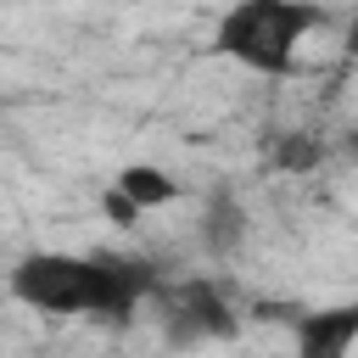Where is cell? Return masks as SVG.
Segmentation results:
<instances>
[{"label": "cell", "instance_id": "obj_1", "mask_svg": "<svg viewBox=\"0 0 358 358\" xmlns=\"http://www.w3.org/2000/svg\"><path fill=\"white\" fill-rule=\"evenodd\" d=\"M6 291L56 319H129L157 291V268L129 252H22L6 274Z\"/></svg>", "mask_w": 358, "mask_h": 358}, {"label": "cell", "instance_id": "obj_2", "mask_svg": "<svg viewBox=\"0 0 358 358\" xmlns=\"http://www.w3.org/2000/svg\"><path fill=\"white\" fill-rule=\"evenodd\" d=\"M330 17L313 0H235L218 28H213V50L229 56L246 73L263 78H285L296 73V50L308 34H319Z\"/></svg>", "mask_w": 358, "mask_h": 358}, {"label": "cell", "instance_id": "obj_3", "mask_svg": "<svg viewBox=\"0 0 358 358\" xmlns=\"http://www.w3.org/2000/svg\"><path fill=\"white\" fill-rule=\"evenodd\" d=\"M151 302H157L168 347H201V341H235L241 336V313H235V302H229V291L218 280L157 285Z\"/></svg>", "mask_w": 358, "mask_h": 358}, {"label": "cell", "instance_id": "obj_4", "mask_svg": "<svg viewBox=\"0 0 358 358\" xmlns=\"http://www.w3.org/2000/svg\"><path fill=\"white\" fill-rule=\"evenodd\" d=\"M246 241H252V213H246V201L235 196V190H207V201H201V218H196V246L213 257V263H235L241 252H246Z\"/></svg>", "mask_w": 358, "mask_h": 358}, {"label": "cell", "instance_id": "obj_5", "mask_svg": "<svg viewBox=\"0 0 358 358\" xmlns=\"http://www.w3.org/2000/svg\"><path fill=\"white\" fill-rule=\"evenodd\" d=\"M358 341V302H330V308H302L291 319V347L296 358H347Z\"/></svg>", "mask_w": 358, "mask_h": 358}, {"label": "cell", "instance_id": "obj_6", "mask_svg": "<svg viewBox=\"0 0 358 358\" xmlns=\"http://www.w3.org/2000/svg\"><path fill=\"white\" fill-rule=\"evenodd\" d=\"M324 157H330V145H324L313 129H280V134L263 140V162H268L274 173H291V179L324 168Z\"/></svg>", "mask_w": 358, "mask_h": 358}, {"label": "cell", "instance_id": "obj_7", "mask_svg": "<svg viewBox=\"0 0 358 358\" xmlns=\"http://www.w3.org/2000/svg\"><path fill=\"white\" fill-rule=\"evenodd\" d=\"M112 185H117L140 213H157V207H168V201L179 196V179H173L168 168H157V162H123V168L112 173Z\"/></svg>", "mask_w": 358, "mask_h": 358}, {"label": "cell", "instance_id": "obj_8", "mask_svg": "<svg viewBox=\"0 0 358 358\" xmlns=\"http://www.w3.org/2000/svg\"><path fill=\"white\" fill-rule=\"evenodd\" d=\"M101 213H106L112 224H123V229H134V224L145 218V213H140V207H134V201H129L117 185H106V190H101Z\"/></svg>", "mask_w": 358, "mask_h": 358}, {"label": "cell", "instance_id": "obj_9", "mask_svg": "<svg viewBox=\"0 0 358 358\" xmlns=\"http://www.w3.org/2000/svg\"><path fill=\"white\" fill-rule=\"evenodd\" d=\"M336 151H341V157H347V162H358V129H347V134H341V140H336Z\"/></svg>", "mask_w": 358, "mask_h": 358}, {"label": "cell", "instance_id": "obj_10", "mask_svg": "<svg viewBox=\"0 0 358 358\" xmlns=\"http://www.w3.org/2000/svg\"><path fill=\"white\" fill-rule=\"evenodd\" d=\"M352 50H358V0H352Z\"/></svg>", "mask_w": 358, "mask_h": 358}]
</instances>
